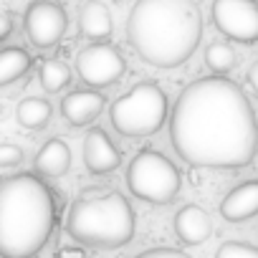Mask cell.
I'll return each instance as SVG.
<instances>
[{
	"label": "cell",
	"mask_w": 258,
	"mask_h": 258,
	"mask_svg": "<svg viewBox=\"0 0 258 258\" xmlns=\"http://www.w3.org/2000/svg\"><path fill=\"white\" fill-rule=\"evenodd\" d=\"M170 140L192 167H245L258 152V119L235 81L225 74L203 76L180 91Z\"/></svg>",
	"instance_id": "6da1fadb"
},
{
	"label": "cell",
	"mask_w": 258,
	"mask_h": 258,
	"mask_svg": "<svg viewBox=\"0 0 258 258\" xmlns=\"http://www.w3.org/2000/svg\"><path fill=\"white\" fill-rule=\"evenodd\" d=\"M132 48L157 69L185 63L203 38V13L195 0H137L126 18Z\"/></svg>",
	"instance_id": "7a4b0ae2"
},
{
	"label": "cell",
	"mask_w": 258,
	"mask_h": 258,
	"mask_svg": "<svg viewBox=\"0 0 258 258\" xmlns=\"http://www.w3.org/2000/svg\"><path fill=\"white\" fill-rule=\"evenodd\" d=\"M56 225V203L48 185L31 175H11L0 182V253L3 258H33L48 243Z\"/></svg>",
	"instance_id": "3957f363"
},
{
	"label": "cell",
	"mask_w": 258,
	"mask_h": 258,
	"mask_svg": "<svg viewBox=\"0 0 258 258\" xmlns=\"http://www.w3.org/2000/svg\"><path fill=\"white\" fill-rule=\"evenodd\" d=\"M66 230L81 245L121 248L135 235V210L121 192L91 187L71 203Z\"/></svg>",
	"instance_id": "277c9868"
},
{
	"label": "cell",
	"mask_w": 258,
	"mask_h": 258,
	"mask_svg": "<svg viewBox=\"0 0 258 258\" xmlns=\"http://www.w3.org/2000/svg\"><path fill=\"white\" fill-rule=\"evenodd\" d=\"M109 116L121 137H150L167 119V96L155 81L135 84L111 104Z\"/></svg>",
	"instance_id": "5b68a950"
},
{
	"label": "cell",
	"mask_w": 258,
	"mask_h": 258,
	"mask_svg": "<svg viewBox=\"0 0 258 258\" xmlns=\"http://www.w3.org/2000/svg\"><path fill=\"white\" fill-rule=\"evenodd\" d=\"M126 185L140 200H147L152 205H167L177 198L182 180L172 160H167L162 152L142 150L126 167Z\"/></svg>",
	"instance_id": "8992f818"
},
{
	"label": "cell",
	"mask_w": 258,
	"mask_h": 258,
	"mask_svg": "<svg viewBox=\"0 0 258 258\" xmlns=\"http://www.w3.org/2000/svg\"><path fill=\"white\" fill-rule=\"evenodd\" d=\"M124 69H126V63H124L121 53L114 46H109L106 41H94L91 46H86L76 53V74L81 76L84 84L96 86V89L116 84L121 79Z\"/></svg>",
	"instance_id": "52a82bcc"
},
{
	"label": "cell",
	"mask_w": 258,
	"mask_h": 258,
	"mask_svg": "<svg viewBox=\"0 0 258 258\" xmlns=\"http://www.w3.org/2000/svg\"><path fill=\"white\" fill-rule=\"evenodd\" d=\"M215 28L238 43L258 41V3L255 0H213Z\"/></svg>",
	"instance_id": "ba28073f"
},
{
	"label": "cell",
	"mask_w": 258,
	"mask_h": 258,
	"mask_svg": "<svg viewBox=\"0 0 258 258\" xmlns=\"http://www.w3.org/2000/svg\"><path fill=\"white\" fill-rule=\"evenodd\" d=\"M66 11L53 3V0H36V3L28 6L26 16H23V28L28 41L36 48H51L56 46L63 33H66Z\"/></svg>",
	"instance_id": "9c48e42d"
},
{
	"label": "cell",
	"mask_w": 258,
	"mask_h": 258,
	"mask_svg": "<svg viewBox=\"0 0 258 258\" xmlns=\"http://www.w3.org/2000/svg\"><path fill=\"white\" fill-rule=\"evenodd\" d=\"M81 152H84V165L91 175H109L121 165V152L101 126H94L86 132Z\"/></svg>",
	"instance_id": "30bf717a"
},
{
	"label": "cell",
	"mask_w": 258,
	"mask_h": 258,
	"mask_svg": "<svg viewBox=\"0 0 258 258\" xmlns=\"http://www.w3.org/2000/svg\"><path fill=\"white\" fill-rule=\"evenodd\" d=\"M220 215L228 223H243L258 215V180H248L233 187L220 203Z\"/></svg>",
	"instance_id": "8fae6325"
},
{
	"label": "cell",
	"mask_w": 258,
	"mask_h": 258,
	"mask_svg": "<svg viewBox=\"0 0 258 258\" xmlns=\"http://www.w3.org/2000/svg\"><path fill=\"white\" fill-rule=\"evenodd\" d=\"M175 233L187 245H200L213 233V220L200 205H185L175 215Z\"/></svg>",
	"instance_id": "7c38bea8"
},
{
	"label": "cell",
	"mask_w": 258,
	"mask_h": 258,
	"mask_svg": "<svg viewBox=\"0 0 258 258\" xmlns=\"http://www.w3.org/2000/svg\"><path fill=\"white\" fill-rule=\"evenodd\" d=\"M106 106V99L96 91H71L61 101V114L69 119L74 126H86L91 124Z\"/></svg>",
	"instance_id": "4fadbf2b"
},
{
	"label": "cell",
	"mask_w": 258,
	"mask_h": 258,
	"mask_svg": "<svg viewBox=\"0 0 258 258\" xmlns=\"http://www.w3.org/2000/svg\"><path fill=\"white\" fill-rule=\"evenodd\" d=\"M111 13L99 0H86L79 8V33L89 41H106L111 36Z\"/></svg>",
	"instance_id": "5bb4252c"
},
{
	"label": "cell",
	"mask_w": 258,
	"mask_h": 258,
	"mask_svg": "<svg viewBox=\"0 0 258 258\" xmlns=\"http://www.w3.org/2000/svg\"><path fill=\"white\" fill-rule=\"evenodd\" d=\"M33 165H36V172L41 175V177H61V175H66L69 172V167H71V150H69V145L63 142V140H48L38 152H36V160H33Z\"/></svg>",
	"instance_id": "9a60e30c"
},
{
	"label": "cell",
	"mask_w": 258,
	"mask_h": 258,
	"mask_svg": "<svg viewBox=\"0 0 258 258\" xmlns=\"http://www.w3.org/2000/svg\"><path fill=\"white\" fill-rule=\"evenodd\" d=\"M31 69V53L21 46H8L0 51V86H8Z\"/></svg>",
	"instance_id": "2e32d148"
},
{
	"label": "cell",
	"mask_w": 258,
	"mask_h": 258,
	"mask_svg": "<svg viewBox=\"0 0 258 258\" xmlns=\"http://www.w3.org/2000/svg\"><path fill=\"white\" fill-rule=\"evenodd\" d=\"M16 119L26 129H43L48 124V119H51V104L41 96H28L18 104Z\"/></svg>",
	"instance_id": "e0dca14e"
},
{
	"label": "cell",
	"mask_w": 258,
	"mask_h": 258,
	"mask_svg": "<svg viewBox=\"0 0 258 258\" xmlns=\"http://www.w3.org/2000/svg\"><path fill=\"white\" fill-rule=\"evenodd\" d=\"M38 79L48 94H58L61 89H66L71 84V69L61 58H46L38 69Z\"/></svg>",
	"instance_id": "ac0fdd59"
},
{
	"label": "cell",
	"mask_w": 258,
	"mask_h": 258,
	"mask_svg": "<svg viewBox=\"0 0 258 258\" xmlns=\"http://www.w3.org/2000/svg\"><path fill=\"white\" fill-rule=\"evenodd\" d=\"M205 63L215 71V74H228L235 69V51L230 43L225 41H213L205 48Z\"/></svg>",
	"instance_id": "d6986e66"
},
{
	"label": "cell",
	"mask_w": 258,
	"mask_h": 258,
	"mask_svg": "<svg viewBox=\"0 0 258 258\" xmlns=\"http://www.w3.org/2000/svg\"><path fill=\"white\" fill-rule=\"evenodd\" d=\"M215 258H258V245L243 243V240H225Z\"/></svg>",
	"instance_id": "ffe728a7"
},
{
	"label": "cell",
	"mask_w": 258,
	"mask_h": 258,
	"mask_svg": "<svg viewBox=\"0 0 258 258\" xmlns=\"http://www.w3.org/2000/svg\"><path fill=\"white\" fill-rule=\"evenodd\" d=\"M23 160V150L18 145H0V167H16Z\"/></svg>",
	"instance_id": "44dd1931"
},
{
	"label": "cell",
	"mask_w": 258,
	"mask_h": 258,
	"mask_svg": "<svg viewBox=\"0 0 258 258\" xmlns=\"http://www.w3.org/2000/svg\"><path fill=\"white\" fill-rule=\"evenodd\" d=\"M137 258H192V255H187L185 250H177V248H150V250L140 253Z\"/></svg>",
	"instance_id": "7402d4cb"
},
{
	"label": "cell",
	"mask_w": 258,
	"mask_h": 258,
	"mask_svg": "<svg viewBox=\"0 0 258 258\" xmlns=\"http://www.w3.org/2000/svg\"><path fill=\"white\" fill-rule=\"evenodd\" d=\"M11 31H13V18H11V13H3L0 16V41H6L11 36Z\"/></svg>",
	"instance_id": "603a6c76"
},
{
	"label": "cell",
	"mask_w": 258,
	"mask_h": 258,
	"mask_svg": "<svg viewBox=\"0 0 258 258\" xmlns=\"http://www.w3.org/2000/svg\"><path fill=\"white\" fill-rule=\"evenodd\" d=\"M248 84H250L253 94L258 96V58H255V61H253V66L248 69Z\"/></svg>",
	"instance_id": "cb8c5ba5"
}]
</instances>
